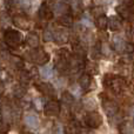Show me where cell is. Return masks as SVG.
I'll return each mask as SVG.
<instances>
[{
  "mask_svg": "<svg viewBox=\"0 0 134 134\" xmlns=\"http://www.w3.org/2000/svg\"><path fill=\"white\" fill-rule=\"evenodd\" d=\"M2 41L9 48H19L25 41L20 30L13 27H7L2 33Z\"/></svg>",
  "mask_w": 134,
  "mask_h": 134,
  "instance_id": "cell-1",
  "label": "cell"
},
{
  "mask_svg": "<svg viewBox=\"0 0 134 134\" xmlns=\"http://www.w3.org/2000/svg\"><path fill=\"white\" fill-rule=\"evenodd\" d=\"M51 59L49 54L45 51L41 47H38V48H33L28 52V60L32 64L37 66H44L47 65Z\"/></svg>",
  "mask_w": 134,
  "mask_h": 134,
  "instance_id": "cell-2",
  "label": "cell"
},
{
  "mask_svg": "<svg viewBox=\"0 0 134 134\" xmlns=\"http://www.w3.org/2000/svg\"><path fill=\"white\" fill-rule=\"evenodd\" d=\"M11 23L12 25L15 28L20 31H30L32 23H31V19L28 18L27 14L23 13V12H19V13H14L11 15Z\"/></svg>",
  "mask_w": 134,
  "mask_h": 134,
  "instance_id": "cell-3",
  "label": "cell"
},
{
  "mask_svg": "<svg viewBox=\"0 0 134 134\" xmlns=\"http://www.w3.org/2000/svg\"><path fill=\"white\" fill-rule=\"evenodd\" d=\"M112 48L118 53H127L131 54L134 52V45L127 42L121 35H114L112 39Z\"/></svg>",
  "mask_w": 134,
  "mask_h": 134,
  "instance_id": "cell-4",
  "label": "cell"
},
{
  "mask_svg": "<svg viewBox=\"0 0 134 134\" xmlns=\"http://www.w3.org/2000/svg\"><path fill=\"white\" fill-rule=\"evenodd\" d=\"M42 111H44V114L47 116V118H57V116L60 115L61 105L58 100L51 99V100L45 102Z\"/></svg>",
  "mask_w": 134,
  "mask_h": 134,
  "instance_id": "cell-5",
  "label": "cell"
},
{
  "mask_svg": "<svg viewBox=\"0 0 134 134\" xmlns=\"http://www.w3.org/2000/svg\"><path fill=\"white\" fill-rule=\"evenodd\" d=\"M109 80H105V85H107L114 93H121L126 87V81L124 78L118 75L108 74Z\"/></svg>",
  "mask_w": 134,
  "mask_h": 134,
  "instance_id": "cell-6",
  "label": "cell"
},
{
  "mask_svg": "<svg viewBox=\"0 0 134 134\" xmlns=\"http://www.w3.org/2000/svg\"><path fill=\"white\" fill-rule=\"evenodd\" d=\"M83 121H85V125L90 128H99L100 126L102 125V118H101V114L98 113L95 111H91L88 112L87 114L85 115L83 118Z\"/></svg>",
  "mask_w": 134,
  "mask_h": 134,
  "instance_id": "cell-7",
  "label": "cell"
},
{
  "mask_svg": "<svg viewBox=\"0 0 134 134\" xmlns=\"http://www.w3.org/2000/svg\"><path fill=\"white\" fill-rule=\"evenodd\" d=\"M34 87L38 90V92H40L44 97L49 98V99H54L57 95L55 90L49 82H45V81H35Z\"/></svg>",
  "mask_w": 134,
  "mask_h": 134,
  "instance_id": "cell-8",
  "label": "cell"
},
{
  "mask_svg": "<svg viewBox=\"0 0 134 134\" xmlns=\"http://www.w3.org/2000/svg\"><path fill=\"white\" fill-rule=\"evenodd\" d=\"M53 41L58 45H65L69 41V33L66 27H59L53 31Z\"/></svg>",
  "mask_w": 134,
  "mask_h": 134,
  "instance_id": "cell-9",
  "label": "cell"
},
{
  "mask_svg": "<svg viewBox=\"0 0 134 134\" xmlns=\"http://www.w3.org/2000/svg\"><path fill=\"white\" fill-rule=\"evenodd\" d=\"M38 14H39V18L44 21H49L53 19L54 16V12L53 9L51 8V6L48 5V2L44 1L41 2L39 7V11H38Z\"/></svg>",
  "mask_w": 134,
  "mask_h": 134,
  "instance_id": "cell-10",
  "label": "cell"
},
{
  "mask_svg": "<svg viewBox=\"0 0 134 134\" xmlns=\"http://www.w3.org/2000/svg\"><path fill=\"white\" fill-rule=\"evenodd\" d=\"M25 42L31 49L40 47V35L34 31H30L25 37Z\"/></svg>",
  "mask_w": 134,
  "mask_h": 134,
  "instance_id": "cell-11",
  "label": "cell"
},
{
  "mask_svg": "<svg viewBox=\"0 0 134 134\" xmlns=\"http://www.w3.org/2000/svg\"><path fill=\"white\" fill-rule=\"evenodd\" d=\"M8 64L15 71H20V69L25 68V59L23 57L18 55V54H11L9 55V61Z\"/></svg>",
  "mask_w": 134,
  "mask_h": 134,
  "instance_id": "cell-12",
  "label": "cell"
},
{
  "mask_svg": "<svg viewBox=\"0 0 134 134\" xmlns=\"http://www.w3.org/2000/svg\"><path fill=\"white\" fill-rule=\"evenodd\" d=\"M102 107H104L105 112L107 113V115H108L109 118L114 116V115H115V113L118 112V106H116V105L114 104L112 100L107 99V98L102 99Z\"/></svg>",
  "mask_w": 134,
  "mask_h": 134,
  "instance_id": "cell-13",
  "label": "cell"
},
{
  "mask_svg": "<svg viewBox=\"0 0 134 134\" xmlns=\"http://www.w3.org/2000/svg\"><path fill=\"white\" fill-rule=\"evenodd\" d=\"M78 85L80 86L81 91H88L92 85V75L90 73H82L80 76H79V80H78Z\"/></svg>",
  "mask_w": 134,
  "mask_h": 134,
  "instance_id": "cell-14",
  "label": "cell"
},
{
  "mask_svg": "<svg viewBox=\"0 0 134 134\" xmlns=\"http://www.w3.org/2000/svg\"><path fill=\"white\" fill-rule=\"evenodd\" d=\"M131 7L132 6H127V5L120 4L115 7V11L121 18L127 20V19H130L131 15H132V9H131Z\"/></svg>",
  "mask_w": 134,
  "mask_h": 134,
  "instance_id": "cell-15",
  "label": "cell"
},
{
  "mask_svg": "<svg viewBox=\"0 0 134 134\" xmlns=\"http://www.w3.org/2000/svg\"><path fill=\"white\" fill-rule=\"evenodd\" d=\"M18 80H19V83H21L24 86H27L32 82V78H31V74L28 72V69L23 68L20 71H18Z\"/></svg>",
  "mask_w": 134,
  "mask_h": 134,
  "instance_id": "cell-16",
  "label": "cell"
},
{
  "mask_svg": "<svg viewBox=\"0 0 134 134\" xmlns=\"http://www.w3.org/2000/svg\"><path fill=\"white\" fill-rule=\"evenodd\" d=\"M58 24L61 26V27H66V28L72 27V26H73V24H74L73 16H72L69 13L63 14V15H59V18H58Z\"/></svg>",
  "mask_w": 134,
  "mask_h": 134,
  "instance_id": "cell-17",
  "label": "cell"
},
{
  "mask_svg": "<svg viewBox=\"0 0 134 134\" xmlns=\"http://www.w3.org/2000/svg\"><path fill=\"white\" fill-rule=\"evenodd\" d=\"M26 92H27V91H26V86L21 85V83H16V85H14L13 88H12V94H13V97L18 100L25 98Z\"/></svg>",
  "mask_w": 134,
  "mask_h": 134,
  "instance_id": "cell-18",
  "label": "cell"
},
{
  "mask_svg": "<svg viewBox=\"0 0 134 134\" xmlns=\"http://www.w3.org/2000/svg\"><path fill=\"white\" fill-rule=\"evenodd\" d=\"M121 20L115 15H112L108 18V28L112 31V32H116L121 28Z\"/></svg>",
  "mask_w": 134,
  "mask_h": 134,
  "instance_id": "cell-19",
  "label": "cell"
},
{
  "mask_svg": "<svg viewBox=\"0 0 134 134\" xmlns=\"http://www.w3.org/2000/svg\"><path fill=\"white\" fill-rule=\"evenodd\" d=\"M25 124L27 127L30 128H38L39 127V119H38V116L33 115V114H27L25 118Z\"/></svg>",
  "mask_w": 134,
  "mask_h": 134,
  "instance_id": "cell-20",
  "label": "cell"
},
{
  "mask_svg": "<svg viewBox=\"0 0 134 134\" xmlns=\"http://www.w3.org/2000/svg\"><path fill=\"white\" fill-rule=\"evenodd\" d=\"M95 25L99 30L101 31H105L107 27H108V18H107L105 14H101V15L97 16L95 19Z\"/></svg>",
  "mask_w": 134,
  "mask_h": 134,
  "instance_id": "cell-21",
  "label": "cell"
},
{
  "mask_svg": "<svg viewBox=\"0 0 134 134\" xmlns=\"http://www.w3.org/2000/svg\"><path fill=\"white\" fill-rule=\"evenodd\" d=\"M61 101L66 105V106H71L74 104V95L72 94L69 91H65L61 94Z\"/></svg>",
  "mask_w": 134,
  "mask_h": 134,
  "instance_id": "cell-22",
  "label": "cell"
},
{
  "mask_svg": "<svg viewBox=\"0 0 134 134\" xmlns=\"http://www.w3.org/2000/svg\"><path fill=\"white\" fill-rule=\"evenodd\" d=\"M13 2L14 6H16L23 11H27L31 7V0H13Z\"/></svg>",
  "mask_w": 134,
  "mask_h": 134,
  "instance_id": "cell-23",
  "label": "cell"
},
{
  "mask_svg": "<svg viewBox=\"0 0 134 134\" xmlns=\"http://www.w3.org/2000/svg\"><path fill=\"white\" fill-rule=\"evenodd\" d=\"M52 75H53V68L47 65L42 66L41 71H40V76H42L44 79H48V78H51Z\"/></svg>",
  "mask_w": 134,
  "mask_h": 134,
  "instance_id": "cell-24",
  "label": "cell"
},
{
  "mask_svg": "<svg viewBox=\"0 0 134 134\" xmlns=\"http://www.w3.org/2000/svg\"><path fill=\"white\" fill-rule=\"evenodd\" d=\"M9 55H11V53L7 49H0V66H4L5 64H8Z\"/></svg>",
  "mask_w": 134,
  "mask_h": 134,
  "instance_id": "cell-25",
  "label": "cell"
},
{
  "mask_svg": "<svg viewBox=\"0 0 134 134\" xmlns=\"http://www.w3.org/2000/svg\"><path fill=\"white\" fill-rule=\"evenodd\" d=\"M11 79H12L11 72L5 69V68H2V67H0V81L6 82V81H9Z\"/></svg>",
  "mask_w": 134,
  "mask_h": 134,
  "instance_id": "cell-26",
  "label": "cell"
},
{
  "mask_svg": "<svg viewBox=\"0 0 134 134\" xmlns=\"http://www.w3.org/2000/svg\"><path fill=\"white\" fill-rule=\"evenodd\" d=\"M42 40H44L45 42H51V41H53V40H54L53 31L48 30V28L44 30V32H42Z\"/></svg>",
  "mask_w": 134,
  "mask_h": 134,
  "instance_id": "cell-27",
  "label": "cell"
},
{
  "mask_svg": "<svg viewBox=\"0 0 134 134\" xmlns=\"http://www.w3.org/2000/svg\"><path fill=\"white\" fill-rule=\"evenodd\" d=\"M44 105H45V102L41 98H34V99H32V107H34L37 111H41L44 108Z\"/></svg>",
  "mask_w": 134,
  "mask_h": 134,
  "instance_id": "cell-28",
  "label": "cell"
},
{
  "mask_svg": "<svg viewBox=\"0 0 134 134\" xmlns=\"http://www.w3.org/2000/svg\"><path fill=\"white\" fill-rule=\"evenodd\" d=\"M102 52H101V46H100V44L98 42V44H95L94 46L92 47V58L93 59H99L100 57H101Z\"/></svg>",
  "mask_w": 134,
  "mask_h": 134,
  "instance_id": "cell-29",
  "label": "cell"
},
{
  "mask_svg": "<svg viewBox=\"0 0 134 134\" xmlns=\"http://www.w3.org/2000/svg\"><path fill=\"white\" fill-rule=\"evenodd\" d=\"M11 130V124L5 121L4 119H0V134H7Z\"/></svg>",
  "mask_w": 134,
  "mask_h": 134,
  "instance_id": "cell-30",
  "label": "cell"
},
{
  "mask_svg": "<svg viewBox=\"0 0 134 134\" xmlns=\"http://www.w3.org/2000/svg\"><path fill=\"white\" fill-rule=\"evenodd\" d=\"M131 130H132V125L130 124V121H124L120 125V132L122 134H130Z\"/></svg>",
  "mask_w": 134,
  "mask_h": 134,
  "instance_id": "cell-31",
  "label": "cell"
},
{
  "mask_svg": "<svg viewBox=\"0 0 134 134\" xmlns=\"http://www.w3.org/2000/svg\"><path fill=\"white\" fill-rule=\"evenodd\" d=\"M53 132H54V134H65L66 130L64 128L63 125H60V124H55V125H54V128H53Z\"/></svg>",
  "mask_w": 134,
  "mask_h": 134,
  "instance_id": "cell-32",
  "label": "cell"
},
{
  "mask_svg": "<svg viewBox=\"0 0 134 134\" xmlns=\"http://www.w3.org/2000/svg\"><path fill=\"white\" fill-rule=\"evenodd\" d=\"M92 14L97 18V16L101 15V14H104V9L101 8V7H94V8L92 9Z\"/></svg>",
  "mask_w": 134,
  "mask_h": 134,
  "instance_id": "cell-33",
  "label": "cell"
},
{
  "mask_svg": "<svg viewBox=\"0 0 134 134\" xmlns=\"http://www.w3.org/2000/svg\"><path fill=\"white\" fill-rule=\"evenodd\" d=\"M120 4H124V5H127V6H132L134 0H119Z\"/></svg>",
  "mask_w": 134,
  "mask_h": 134,
  "instance_id": "cell-34",
  "label": "cell"
},
{
  "mask_svg": "<svg viewBox=\"0 0 134 134\" xmlns=\"http://www.w3.org/2000/svg\"><path fill=\"white\" fill-rule=\"evenodd\" d=\"M5 93V82L4 81H0V97H2Z\"/></svg>",
  "mask_w": 134,
  "mask_h": 134,
  "instance_id": "cell-35",
  "label": "cell"
},
{
  "mask_svg": "<svg viewBox=\"0 0 134 134\" xmlns=\"http://www.w3.org/2000/svg\"><path fill=\"white\" fill-rule=\"evenodd\" d=\"M63 2H65V4H67V5H69V4H72V1L73 0H61Z\"/></svg>",
  "mask_w": 134,
  "mask_h": 134,
  "instance_id": "cell-36",
  "label": "cell"
},
{
  "mask_svg": "<svg viewBox=\"0 0 134 134\" xmlns=\"http://www.w3.org/2000/svg\"><path fill=\"white\" fill-rule=\"evenodd\" d=\"M1 107H2V106L0 105V119H1Z\"/></svg>",
  "mask_w": 134,
  "mask_h": 134,
  "instance_id": "cell-37",
  "label": "cell"
},
{
  "mask_svg": "<svg viewBox=\"0 0 134 134\" xmlns=\"http://www.w3.org/2000/svg\"><path fill=\"white\" fill-rule=\"evenodd\" d=\"M133 124H134V120H133Z\"/></svg>",
  "mask_w": 134,
  "mask_h": 134,
  "instance_id": "cell-38",
  "label": "cell"
}]
</instances>
